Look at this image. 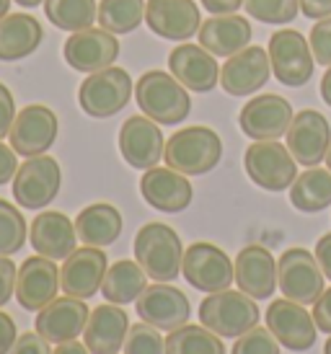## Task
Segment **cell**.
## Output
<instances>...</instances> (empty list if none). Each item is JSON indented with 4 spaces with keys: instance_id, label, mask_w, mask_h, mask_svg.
<instances>
[{
    "instance_id": "cell-17",
    "label": "cell",
    "mask_w": 331,
    "mask_h": 354,
    "mask_svg": "<svg viewBox=\"0 0 331 354\" xmlns=\"http://www.w3.org/2000/svg\"><path fill=\"white\" fill-rule=\"evenodd\" d=\"M107 269L109 259L101 248L80 246L60 266V285L65 290V295L88 300V297H93L101 290Z\"/></svg>"
},
{
    "instance_id": "cell-11",
    "label": "cell",
    "mask_w": 331,
    "mask_h": 354,
    "mask_svg": "<svg viewBox=\"0 0 331 354\" xmlns=\"http://www.w3.org/2000/svg\"><path fill=\"white\" fill-rule=\"evenodd\" d=\"M267 328L272 331V336L280 342V346L290 349V352H308L316 344V321L313 313H308L301 303L295 300H272V305L264 313Z\"/></svg>"
},
{
    "instance_id": "cell-10",
    "label": "cell",
    "mask_w": 331,
    "mask_h": 354,
    "mask_svg": "<svg viewBox=\"0 0 331 354\" xmlns=\"http://www.w3.org/2000/svg\"><path fill=\"white\" fill-rule=\"evenodd\" d=\"M62 171L52 156L26 158L13 176V199L24 209H42L60 194Z\"/></svg>"
},
{
    "instance_id": "cell-54",
    "label": "cell",
    "mask_w": 331,
    "mask_h": 354,
    "mask_svg": "<svg viewBox=\"0 0 331 354\" xmlns=\"http://www.w3.org/2000/svg\"><path fill=\"white\" fill-rule=\"evenodd\" d=\"M323 354H331V334H329V342L323 344Z\"/></svg>"
},
{
    "instance_id": "cell-51",
    "label": "cell",
    "mask_w": 331,
    "mask_h": 354,
    "mask_svg": "<svg viewBox=\"0 0 331 354\" xmlns=\"http://www.w3.org/2000/svg\"><path fill=\"white\" fill-rule=\"evenodd\" d=\"M321 99L326 101V104H329L331 106V65H329V70H326V73H323V78H321Z\"/></svg>"
},
{
    "instance_id": "cell-24",
    "label": "cell",
    "mask_w": 331,
    "mask_h": 354,
    "mask_svg": "<svg viewBox=\"0 0 331 354\" xmlns=\"http://www.w3.org/2000/svg\"><path fill=\"white\" fill-rule=\"evenodd\" d=\"M168 70L186 91L210 93L220 83V68L215 55L202 44H179L168 55Z\"/></svg>"
},
{
    "instance_id": "cell-25",
    "label": "cell",
    "mask_w": 331,
    "mask_h": 354,
    "mask_svg": "<svg viewBox=\"0 0 331 354\" xmlns=\"http://www.w3.org/2000/svg\"><path fill=\"white\" fill-rule=\"evenodd\" d=\"M140 194L147 205L158 212L176 215L192 205L195 189L189 184L184 174H179L174 168H147L145 176L140 178Z\"/></svg>"
},
{
    "instance_id": "cell-38",
    "label": "cell",
    "mask_w": 331,
    "mask_h": 354,
    "mask_svg": "<svg viewBox=\"0 0 331 354\" xmlns=\"http://www.w3.org/2000/svg\"><path fill=\"white\" fill-rule=\"evenodd\" d=\"M122 349L125 354H166V339L156 326L143 321V324L129 326Z\"/></svg>"
},
{
    "instance_id": "cell-45",
    "label": "cell",
    "mask_w": 331,
    "mask_h": 354,
    "mask_svg": "<svg viewBox=\"0 0 331 354\" xmlns=\"http://www.w3.org/2000/svg\"><path fill=\"white\" fill-rule=\"evenodd\" d=\"M16 171H19V153L6 142H0V187L13 181Z\"/></svg>"
},
{
    "instance_id": "cell-39",
    "label": "cell",
    "mask_w": 331,
    "mask_h": 354,
    "mask_svg": "<svg viewBox=\"0 0 331 354\" xmlns=\"http://www.w3.org/2000/svg\"><path fill=\"white\" fill-rule=\"evenodd\" d=\"M231 354H280V342L272 336L269 328H251L244 336H238Z\"/></svg>"
},
{
    "instance_id": "cell-47",
    "label": "cell",
    "mask_w": 331,
    "mask_h": 354,
    "mask_svg": "<svg viewBox=\"0 0 331 354\" xmlns=\"http://www.w3.org/2000/svg\"><path fill=\"white\" fill-rule=\"evenodd\" d=\"M301 13L313 21L326 19L331 16V0H301Z\"/></svg>"
},
{
    "instance_id": "cell-1",
    "label": "cell",
    "mask_w": 331,
    "mask_h": 354,
    "mask_svg": "<svg viewBox=\"0 0 331 354\" xmlns=\"http://www.w3.org/2000/svg\"><path fill=\"white\" fill-rule=\"evenodd\" d=\"M135 101L140 111L158 124H179L189 117V91L163 70H147L135 83Z\"/></svg>"
},
{
    "instance_id": "cell-41",
    "label": "cell",
    "mask_w": 331,
    "mask_h": 354,
    "mask_svg": "<svg viewBox=\"0 0 331 354\" xmlns=\"http://www.w3.org/2000/svg\"><path fill=\"white\" fill-rule=\"evenodd\" d=\"M16 277H19V269L13 264V259L0 256V308L16 295Z\"/></svg>"
},
{
    "instance_id": "cell-52",
    "label": "cell",
    "mask_w": 331,
    "mask_h": 354,
    "mask_svg": "<svg viewBox=\"0 0 331 354\" xmlns=\"http://www.w3.org/2000/svg\"><path fill=\"white\" fill-rule=\"evenodd\" d=\"M21 8H37V6H42L44 0H16Z\"/></svg>"
},
{
    "instance_id": "cell-46",
    "label": "cell",
    "mask_w": 331,
    "mask_h": 354,
    "mask_svg": "<svg viewBox=\"0 0 331 354\" xmlns=\"http://www.w3.org/2000/svg\"><path fill=\"white\" fill-rule=\"evenodd\" d=\"M16 321L8 313L0 310V354H8L10 346L16 344Z\"/></svg>"
},
{
    "instance_id": "cell-21",
    "label": "cell",
    "mask_w": 331,
    "mask_h": 354,
    "mask_svg": "<svg viewBox=\"0 0 331 354\" xmlns=\"http://www.w3.org/2000/svg\"><path fill=\"white\" fill-rule=\"evenodd\" d=\"M166 140L158 122L147 117H129L119 129V153L127 160V166L137 171L156 168L163 158Z\"/></svg>"
},
{
    "instance_id": "cell-48",
    "label": "cell",
    "mask_w": 331,
    "mask_h": 354,
    "mask_svg": "<svg viewBox=\"0 0 331 354\" xmlns=\"http://www.w3.org/2000/svg\"><path fill=\"white\" fill-rule=\"evenodd\" d=\"M316 259H319V264H321L323 277L331 282V233L319 238V243H316Z\"/></svg>"
},
{
    "instance_id": "cell-50",
    "label": "cell",
    "mask_w": 331,
    "mask_h": 354,
    "mask_svg": "<svg viewBox=\"0 0 331 354\" xmlns=\"http://www.w3.org/2000/svg\"><path fill=\"white\" fill-rule=\"evenodd\" d=\"M52 354H91L88 352V346L86 344H80V342H65V344H57V349Z\"/></svg>"
},
{
    "instance_id": "cell-7",
    "label": "cell",
    "mask_w": 331,
    "mask_h": 354,
    "mask_svg": "<svg viewBox=\"0 0 331 354\" xmlns=\"http://www.w3.org/2000/svg\"><path fill=\"white\" fill-rule=\"evenodd\" d=\"M326 277L316 254L305 248H287L277 261V287L287 300L313 305L323 292Z\"/></svg>"
},
{
    "instance_id": "cell-19",
    "label": "cell",
    "mask_w": 331,
    "mask_h": 354,
    "mask_svg": "<svg viewBox=\"0 0 331 354\" xmlns=\"http://www.w3.org/2000/svg\"><path fill=\"white\" fill-rule=\"evenodd\" d=\"M60 269L47 256H31L19 266L16 277V300L24 310L39 313L60 292Z\"/></svg>"
},
{
    "instance_id": "cell-13",
    "label": "cell",
    "mask_w": 331,
    "mask_h": 354,
    "mask_svg": "<svg viewBox=\"0 0 331 354\" xmlns=\"http://www.w3.org/2000/svg\"><path fill=\"white\" fill-rule=\"evenodd\" d=\"M62 57L75 73H98L114 65L119 57V39L117 34L107 29H83L73 31L62 47Z\"/></svg>"
},
{
    "instance_id": "cell-5",
    "label": "cell",
    "mask_w": 331,
    "mask_h": 354,
    "mask_svg": "<svg viewBox=\"0 0 331 354\" xmlns=\"http://www.w3.org/2000/svg\"><path fill=\"white\" fill-rule=\"evenodd\" d=\"M244 166L249 178L264 192H285L298 178V160L280 140H253Z\"/></svg>"
},
{
    "instance_id": "cell-40",
    "label": "cell",
    "mask_w": 331,
    "mask_h": 354,
    "mask_svg": "<svg viewBox=\"0 0 331 354\" xmlns=\"http://www.w3.org/2000/svg\"><path fill=\"white\" fill-rule=\"evenodd\" d=\"M308 44H311L313 59L319 65H331V16L316 21L311 34H308Z\"/></svg>"
},
{
    "instance_id": "cell-18",
    "label": "cell",
    "mask_w": 331,
    "mask_h": 354,
    "mask_svg": "<svg viewBox=\"0 0 331 354\" xmlns=\"http://www.w3.org/2000/svg\"><path fill=\"white\" fill-rule=\"evenodd\" d=\"M145 24L161 39L186 41L202 26V13L195 0H147Z\"/></svg>"
},
{
    "instance_id": "cell-49",
    "label": "cell",
    "mask_w": 331,
    "mask_h": 354,
    "mask_svg": "<svg viewBox=\"0 0 331 354\" xmlns=\"http://www.w3.org/2000/svg\"><path fill=\"white\" fill-rule=\"evenodd\" d=\"M246 0H202L205 10H210L213 16H223V13H238V8Z\"/></svg>"
},
{
    "instance_id": "cell-44",
    "label": "cell",
    "mask_w": 331,
    "mask_h": 354,
    "mask_svg": "<svg viewBox=\"0 0 331 354\" xmlns=\"http://www.w3.org/2000/svg\"><path fill=\"white\" fill-rule=\"evenodd\" d=\"M313 321H316V328H319V331L331 334V287L323 290L321 297L313 303Z\"/></svg>"
},
{
    "instance_id": "cell-29",
    "label": "cell",
    "mask_w": 331,
    "mask_h": 354,
    "mask_svg": "<svg viewBox=\"0 0 331 354\" xmlns=\"http://www.w3.org/2000/svg\"><path fill=\"white\" fill-rule=\"evenodd\" d=\"M42 39H44L42 24L29 13H8L0 19V59L3 62L31 57L39 50Z\"/></svg>"
},
{
    "instance_id": "cell-35",
    "label": "cell",
    "mask_w": 331,
    "mask_h": 354,
    "mask_svg": "<svg viewBox=\"0 0 331 354\" xmlns=\"http://www.w3.org/2000/svg\"><path fill=\"white\" fill-rule=\"evenodd\" d=\"M145 21V0H101L98 24L111 34H129Z\"/></svg>"
},
{
    "instance_id": "cell-14",
    "label": "cell",
    "mask_w": 331,
    "mask_h": 354,
    "mask_svg": "<svg viewBox=\"0 0 331 354\" xmlns=\"http://www.w3.org/2000/svg\"><path fill=\"white\" fill-rule=\"evenodd\" d=\"M290 101L277 93H262L256 99L246 101L238 114V127L251 140H280L287 135L292 122Z\"/></svg>"
},
{
    "instance_id": "cell-9",
    "label": "cell",
    "mask_w": 331,
    "mask_h": 354,
    "mask_svg": "<svg viewBox=\"0 0 331 354\" xmlns=\"http://www.w3.org/2000/svg\"><path fill=\"white\" fill-rule=\"evenodd\" d=\"M269 62L274 78L283 86L301 88L313 75V52L308 39L295 29H280L269 37Z\"/></svg>"
},
{
    "instance_id": "cell-27",
    "label": "cell",
    "mask_w": 331,
    "mask_h": 354,
    "mask_svg": "<svg viewBox=\"0 0 331 354\" xmlns=\"http://www.w3.org/2000/svg\"><path fill=\"white\" fill-rule=\"evenodd\" d=\"M127 331H129V318L119 305H98L88 315L83 344L91 354H117L125 346Z\"/></svg>"
},
{
    "instance_id": "cell-16",
    "label": "cell",
    "mask_w": 331,
    "mask_h": 354,
    "mask_svg": "<svg viewBox=\"0 0 331 354\" xmlns=\"http://www.w3.org/2000/svg\"><path fill=\"white\" fill-rule=\"evenodd\" d=\"M137 315L140 321L156 326L158 331H176L189 321L192 305L179 287L156 282L147 285L145 292L137 297Z\"/></svg>"
},
{
    "instance_id": "cell-8",
    "label": "cell",
    "mask_w": 331,
    "mask_h": 354,
    "mask_svg": "<svg viewBox=\"0 0 331 354\" xmlns=\"http://www.w3.org/2000/svg\"><path fill=\"white\" fill-rule=\"evenodd\" d=\"M181 274L195 290L207 292V295L231 290V285L235 282L231 256L207 241L192 243L186 248L184 261H181Z\"/></svg>"
},
{
    "instance_id": "cell-2",
    "label": "cell",
    "mask_w": 331,
    "mask_h": 354,
    "mask_svg": "<svg viewBox=\"0 0 331 354\" xmlns=\"http://www.w3.org/2000/svg\"><path fill=\"white\" fill-rule=\"evenodd\" d=\"M223 158V140L210 127H184L166 140L163 160L184 176H205Z\"/></svg>"
},
{
    "instance_id": "cell-37",
    "label": "cell",
    "mask_w": 331,
    "mask_h": 354,
    "mask_svg": "<svg viewBox=\"0 0 331 354\" xmlns=\"http://www.w3.org/2000/svg\"><path fill=\"white\" fill-rule=\"evenodd\" d=\"M244 8L249 16H253L262 24H272V26H283L298 19L301 13V0H246Z\"/></svg>"
},
{
    "instance_id": "cell-28",
    "label": "cell",
    "mask_w": 331,
    "mask_h": 354,
    "mask_svg": "<svg viewBox=\"0 0 331 354\" xmlns=\"http://www.w3.org/2000/svg\"><path fill=\"white\" fill-rule=\"evenodd\" d=\"M251 24L244 16L223 13L213 16L199 26V44L215 57H233L251 44Z\"/></svg>"
},
{
    "instance_id": "cell-30",
    "label": "cell",
    "mask_w": 331,
    "mask_h": 354,
    "mask_svg": "<svg viewBox=\"0 0 331 354\" xmlns=\"http://www.w3.org/2000/svg\"><path fill=\"white\" fill-rule=\"evenodd\" d=\"M122 227H125L122 212L107 202L83 207L75 217V233H78V241L83 246H111L122 236Z\"/></svg>"
},
{
    "instance_id": "cell-6",
    "label": "cell",
    "mask_w": 331,
    "mask_h": 354,
    "mask_svg": "<svg viewBox=\"0 0 331 354\" xmlns=\"http://www.w3.org/2000/svg\"><path fill=\"white\" fill-rule=\"evenodd\" d=\"M132 99V78L122 68H107L91 73L78 88V104L88 117L109 119L119 114Z\"/></svg>"
},
{
    "instance_id": "cell-33",
    "label": "cell",
    "mask_w": 331,
    "mask_h": 354,
    "mask_svg": "<svg viewBox=\"0 0 331 354\" xmlns=\"http://www.w3.org/2000/svg\"><path fill=\"white\" fill-rule=\"evenodd\" d=\"M44 13L55 29L62 31H83L91 29L98 21L96 0H44Z\"/></svg>"
},
{
    "instance_id": "cell-3",
    "label": "cell",
    "mask_w": 331,
    "mask_h": 354,
    "mask_svg": "<svg viewBox=\"0 0 331 354\" xmlns=\"http://www.w3.org/2000/svg\"><path fill=\"white\" fill-rule=\"evenodd\" d=\"M135 261L150 279L156 282H174L181 274L184 261V246L181 238L171 225L166 223H147L137 230L135 236Z\"/></svg>"
},
{
    "instance_id": "cell-26",
    "label": "cell",
    "mask_w": 331,
    "mask_h": 354,
    "mask_svg": "<svg viewBox=\"0 0 331 354\" xmlns=\"http://www.w3.org/2000/svg\"><path fill=\"white\" fill-rule=\"evenodd\" d=\"M31 248L39 256H47L52 261H65L78 243V233H75V223L70 220L65 212L57 209H47L31 220Z\"/></svg>"
},
{
    "instance_id": "cell-55",
    "label": "cell",
    "mask_w": 331,
    "mask_h": 354,
    "mask_svg": "<svg viewBox=\"0 0 331 354\" xmlns=\"http://www.w3.org/2000/svg\"><path fill=\"white\" fill-rule=\"evenodd\" d=\"M326 166H329V171H331V145H329V153H326Z\"/></svg>"
},
{
    "instance_id": "cell-31",
    "label": "cell",
    "mask_w": 331,
    "mask_h": 354,
    "mask_svg": "<svg viewBox=\"0 0 331 354\" xmlns=\"http://www.w3.org/2000/svg\"><path fill=\"white\" fill-rule=\"evenodd\" d=\"M147 279L150 277L145 274V269L137 261L122 259V261H114L107 269L104 285H101V295H104V300L114 305L137 303V297L145 292Z\"/></svg>"
},
{
    "instance_id": "cell-32",
    "label": "cell",
    "mask_w": 331,
    "mask_h": 354,
    "mask_svg": "<svg viewBox=\"0 0 331 354\" xmlns=\"http://www.w3.org/2000/svg\"><path fill=\"white\" fill-rule=\"evenodd\" d=\"M290 202L301 212H321L331 207V171L329 168H308L292 181Z\"/></svg>"
},
{
    "instance_id": "cell-53",
    "label": "cell",
    "mask_w": 331,
    "mask_h": 354,
    "mask_svg": "<svg viewBox=\"0 0 331 354\" xmlns=\"http://www.w3.org/2000/svg\"><path fill=\"white\" fill-rule=\"evenodd\" d=\"M8 10H10V0H0V19L8 16Z\"/></svg>"
},
{
    "instance_id": "cell-15",
    "label": "cell",
    "mask_w": 331,
    "mask_h": 354,
    "mask_svg": "<svg viewBox=\"0 0 331 354\" xmlns=\"http://www.w3.org/2000/svg\"><path fill=\"white\" fill-rule=\"evenodd\" d=\"M331 145V127L329 119L323 117L316 109H303L298 111L290 122L287 129V150L292 158L305 168L319 166L321 160H326Z\"/></svg>"
},
{
    "instance_id": "cell-36",
    "label": "cell",
    "mask_w": 331,
    "mask_h": 354,
    "mask_svg": "<svg viewBox=\"0 0 331 354\" xmlns=\"http://www.w3.org/2000/svg\"><path fill=\"white\" fill-rule=\"evenodd\" d=\"M29 225L19 207L0 199V256H13L26 246Z\"/></svg>"
},
{
    "instance_id": "cell-34",
    "label": "cell",
    "mask_w": 331,
    "mask_h": 354,
    "mask_svg": "<svg viewBox=\"0 0 331 354\" xmlns=\"http://www.w3.org/2000/svg\"><path fill=\"white\" fill-rule=\"evenodd\" d=\"M166 354H225V344L205 326L184 324L176 331H168Z\"/></svg>"
},
{
    "instance_id": "cell-42",
    "label": "cell",
    "mask_w": 331,
    "mask_h": 354,
    "mask_svg": "<svg viewBox=\"0 0 331 354\" xmlns=\"http://www.w3.org/2000/svg\"><path fill=\"white\" fill-rule=\"evenodd\" d=\"M13 122H16V99L8 86L0 83V140L10 135Z\"/></svg>"
},
{
    "instance_id": "cell-22",
    "label": "cell",
    "mask_w": 331,
    "mask_h": 354,
    "mask_svg": "<svg viewBox=\"0 0 331 354\" xmlns=\"http://www.w3.org/2000/svg\"><path fill=\"white\" fill-rule=\"evenodd\" d=\"M88 315H91V310L80 297H55L47 308H42L37 313L34 328L49 344H65V342L78 339L86 331Z\"/></svg>"
},
{
    "instance_id": "cell-43",
    "label": "cell",
    "mask_w": 331,
    "mask_h": 354,
    "mask_svg": "<svg viewBox=\"0 0 331 354\" xmlns=\"http://www.w3.org/2000/svg\"><path fill=\"white\" fill-rule=\"evenodd\" d=\"M8 354H52V352H49V342L44 336H39L37 331L34 334L26 331V334H21L16 339V344L10 346Z\"/></svg>"
},
{
    "instance_id": "cell-12",
    "label": "cell",
    "mask_w": 331,
    "mask_h": 354,
    "mask_svg": "<svg viewBox=\"0 0 331 354\" xmlns=\"http://www.w3.org/2000/svg\"><path fill=\"white\" fill-rule=\"evenodd\" d=\"M60 132L57 114L44 104H31L16 114V122L10 127V148L24 158L44 156Z\"/></svg>"
},
{
    "instance_id": "cell-23",
    "label": "cell",
    "mask_w": 331,
    "mask_h": 354,
    "mask_svg": "<svg viewBox=\"0 0 331 354\" xmlns=\"http://www.w3.org/2000/svg\"><path fill=\"white\" fill-rule=\"evenodd\" d=\"M233 277L241 292L253 300H269L277 290V259L269 254V248L251 243L235 256Z\"/></svg>"
},
{
    "instance_id": "cell-20",
    "label": "cell",
    "mask_w": 331,
    "mask_h": 354,
    "mask_svg": "<svg viewBox=\"0 0 331 354\" xmlns=\"http://www.w3.org/2000/svg\"><path fill=\"white\" fill-rule=\"evenodd\" d=\"M269 75H272L269 52H264L262 47H246L244 52L225 59V65L220 68V86L225 93L244 99L259 93V88L267 86Z\"/></svg>"
},
{
    "instance_id": "cell-4",
    "label": "cell",
    "mask_w": 331,
    "mask_h": 354,
    "mask_svg": "<svg viewBox=\"0 0 331 354\" xmlns=\"http://www.w3.org/2000/svg\"><path fill=\"white\" fill-rule=\"evenodd\" d=\"M199 321L220 339H238L259 326V305L241 290L213 292L199 303Z\"/></svg>"
}]
</instances>
